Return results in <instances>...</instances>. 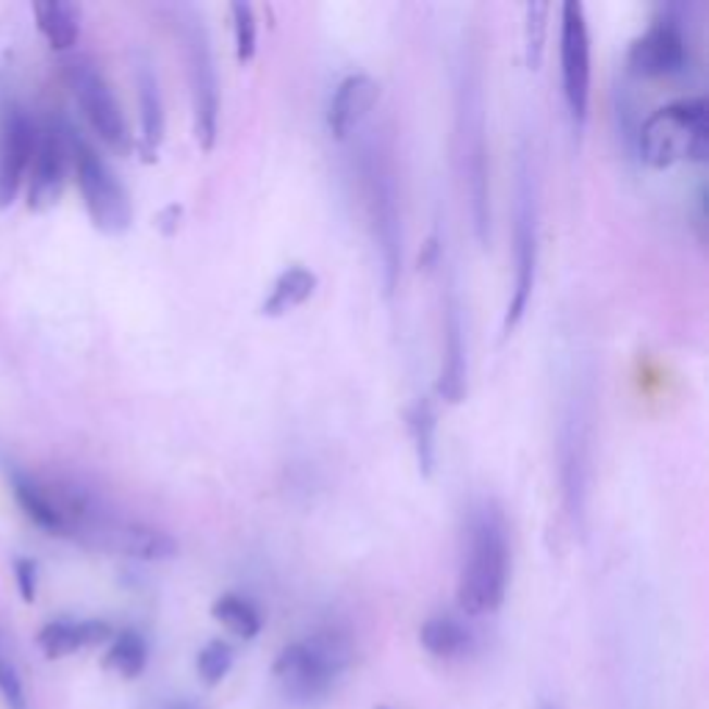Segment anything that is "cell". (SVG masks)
<instances>
[{"label": "cell", "instance_id": "d4e9b609", "mask_svg": "<svg viewBox=\"0 0 709 709\" xmlns=\"http://www.w3.org/2000/svg\"><path fill=\"white\" fill-rule=\"evenodd\" d=\"M147 666V643L139 632L123 630L111 637V646L103 657L105 671L120 673L123 679H136Z\"/></svg>", "mask_w": 709, "mask_h": 709}, {"label": "cell", "instance_id": "f1b7e54d", "mask_svg": "<svg viewBox=\"0 0 709 709\" xmlns=\"http://www.w3.org/2000/svg\"><path fill=\"white\" fill-rule=\"evenodd\" d=\"M0 696H3L9 709H28L23 679H20L17 668L7 660L3 651H0Z\"/></svg>", "mask_w": 709, "mask_h": 709}, {"label": "cell", "instance_id": "83f0119b", "mask_svg": "<svg viewBox=\"0 0 709 709\" xmlns=\"http://www.w3.org/2000/svg\"><path fill=\"white\" fill-rule=\"evenodd\" d=\"M233 668V648L222 640H211L197 655V673L209 687H216Z\"/></svg>", "mask_w": 709, "mask_h": 709}, {"label": "cell", "instance_id": "2e32d148", "mask_svg": "<svg viewBox=\"0 0 709 709\" xmlns=\"http://www.w3.org/2000/svg\"><path fill=\"white\" fill-rule=\"evenodd\" d=\"M380 100V84L366 73H352L336 86L327 105V128L336 139H347L361 128Z\"/></svg>", "mask_w": 709, "mask_h": 709}, {"label": "cell", "instance_id": "3957f363", "mask_svg": "<svg viewBox=\"0 0 709 709\" xmlns=\"http://www.w3.org/2000/svg\"><path fill=\"white\" fill-rule=\"evenodd\" d=\"M358 170H361L363 206H366L380 266H383V286H386L388 294H394V288L399 286V275H402L405 233L397 170H394L388 147L380 139L363 141L361 156H358Z\"/></svg>", "mask_w": 709, "mask_h": 709}, {"label": "cell", "instance_id": "ffe728a7", "mask_svg": "<svg viewBox=\"0 0 709 709\" xmlns=\"http://www.w3.org/2000/svg\"><path fill=\"white\" fill-rule=\"evenodd\" d=\"M316 286L319 277L313 275L308 266L291 263V266H286V270L275 277V283H272L270 294H266V300H263L261 306V313L270 319L286 316L288 311H294V308H300L306 300H311Z\"/></svg>", "mask_w": 709, "mask_h": 709}, {"label": "cell", "instance_id": "9a60e30c", "mask_svg": "<svg viewBox=\"0 0 709 709\" xmlns=\"http://www.w3.org/2000/svg\"><path fill=\"white\" fill-rule=\"evenodd\" d=\"M469 391V354H465V324L458 294L449 291L444 302V354H440L438 394L444 402H463Z\"/></svg>", "mask_w": 709, "mask_h": 709}, {"label": "cell", "instance_id": "603a6c76", "mask_svg": "<svg viewBox=\"0 0 709 709\" xmlns=\"http://www.w3.org/2000/svg\"><path fill=\"white\" fill-rule=\"evenodd\" d=\"M419 640L427 648L433 657H444V660H452V657H460L469 651L471 635L460 621L449 615H433L422 624V632H419Z\"/></svg>", "mask_w": 709, "mask_h": 709}, {"label": "cell", "instance_id": "5bb4252c", "mask_svg": "<svg viewBox=\"0 0 709 709\" xmlns=\"http://www.w3.org/2000/svg\"><path fill=\"white\" fill-rule=\"evenodd\" d=\"M70 136L59 128H48L39 134L37 156L28 177V209L32 211H48L55 202L62 200L64 184H67L70 170Z\"/></svg>", "mask_w": 709, "mask_h": 709}, {"label": "cell", "instance_id": "9c48e42d", "mask_svg": "<svg viewBox=\"0 0 709 709\" xmlns=\"http://www.w3.org/2000/svg\"><path fill=\"white\" fill-rule=\"evenodd\" d=\"M560 78L571 123L582 130L590 103V32L580 0H565L560 7Z\"/></svg>", "mask_w": 709, "mask_h": 709}, {"label": "cell", "instance_id": "ba28073f", "mask_svg": "<svg viewBox=\"0 0 709 709\" xmlns=\"http://www.w3.org/2000/svg\"><path fill=\"white\" fill-rule=\"evenodd\" d=\"M70 136V159L75 166L80 197H84L86 214L105 236H123L134 222V206L130 195L116 177V172L105 164L92 145H86L80 136Z\"/></svg>", "mask_w": 709, "mask_h": 709}, {"label": "cell", "instance_id": "7402d4cb", "mask_svg": "<svg viewBox=\"0 0 709 709\" xmlns=\"http://www.w3.org/2000/svg\"><path fill=\"white\" fill-rule=\"evenodd\" d=\"M408 430L416 449V463L422 477H433L438 465V413L430 397H419L408 410Z\"/></svg>", "mask_w": 709, "mask_h": 709}, {"label": "cell", "instance_id": "277c9868", "mask_svg": "<svg viewBox=\"0 0 709 709\" xmlns=\"http://www.w3.org/2000/svg\"><path fill=\"white\" fill-rule=\"evenodd\" d=\"M709 111L704 98H679L643 120L637 147L646 164L666 170L679 161H707Z\"/></svg>", "mask_w": 709, "mask_h": 709}, {"label": "cell", "instance_id": "e0dca14e", "mask_svg": "<svg viewBox=\"0 0 709 709\" xmlns=\"http://www.w3.org/2000/svg\"><path fill=\"white\" fill-rule=\"evenodd\" d=\"M103 549L136 557V560H147V563H161V560H172L177 555V540L172 538L170 532L159 530L153 524L116 519L111 524L109 535H105Z\"/></svg>", "mask_w": 709, "mask_h": 709}, {"label": "cell", "instance_id": "30bf717a", "mask_svg": "<svg viewBox=\"0 0 709 709\" xmlns=\"http://www.w3.org/2000/svg\"><path fill=\"white\" fill-rule=\"evenodd\" d=\"M560 490H563L565 513L574 524H582L587 510V490H590V416L582 399H571L560 422Z\"/></svg>", "mask_w": 709, "mask_h": 709}, {"label": "cell", "instance_id": "d6986e66", "mask_svg": "<svg viewBox=\"0 0 709 709\" xmlns=\"http://www.w3.org/2000/svg\"><path fill=\"white\" fill-rule=\"evenodd\" d=\"M136 86H139V116H141V139L139 150L145 161L159 159V147L164 141V98H161L159 75H156L153 64L139 62L136 67Z\"/></svg>", "mask_w": 709, "mask_h": 709}, {"label": "cell", "instance_id": "5b68a950", "mask_svg": "<svg viewBox=\"0 0 709 709\" xmlns=\"http://www.w3.org/2000/svg\"><path fill=\"white\" fill-rule=\"evenodd\" d=\"M540 202L538 175L530 150H521L515 164V200H513V288H510L508 311H505V333L515 331L524 319L526 306L535 291L540 252Z\"/></svg>", "mask_w": 709, "mask_h": 709}, {"label": "cell", "instance_id": "4dcf8cb0", "mask_svg": "<svg viewBox=\"0 0 709 709\" xmlns=\"http://www.w3.org/2000/svg\"><path fill=\"white\" fill-rule=\"evenodd\" d=\"M181 214H184V209L177 206V202H170L164 211L159 214V227L164 236H172V233L177 231V225H181Z\"/></svg>", "mask_w": 709, "mask_h": 709}, {"label": "cell", "instance_id": "6da1fadb", "mask_svg": "<svg viewBox=\"0 0 709 709\" xmlns=\"http://www.w3.org/2000/svg\"><path fill=\"white\" fill-rule=\"evenodd\" d=\"M510 580L508 521L496 501L474 505L465 524L463 565L458 576V605L469 615L499 610Z\"/></svg>", "mask_w": 709, "mask_h": 709}, {"label": "cell", "instance_id": "4fadbf2b", "mask_svg": "<svg viewBox=\"0 0 709 709\" xmlns=\"http://www.w3.org/2000/svg\"><path fill=\"white\" fill-rule=\"evenodd\" d=\"M39 130L23 109H9L0 130V209H12L32 172Z\"/></svg>", "mask_w": 709, "mask_h": 709}, {"label": "cell", "instance_id": "ac0fdd59", "mask_svg": "<svg viewBox=\"0 0 709 709\" xmlns=\"http://www.w3.org/2000/svg\"><path fill=\"white\" fill-rule=\"evenodd\" d=\"M111 637H114V630L105 621H98V618H89V621L59 618V621H50L39 630L37 646L42 648V655L48 660H62V657L80 651V648L109 643Z\"/></svg>", "mask_w": 709, "mask_h": 709}, {"label": "cell", "instance_id": "52a82bcc", "mask_svg": "<svg viewBox=\"0 0 709 709\" xmlns=\"http://www.w3.org/2000/svg\"><path fill=\"white\" fill-rule=\"evenodd\" d=\"M177 37L184 42L189 64L191 111H195V139L202 150H214L220 134V75H216L214 48L202 12L195 7L175 9Z\"/></svg>", "mask_w": 709, "mask_h": 709}, {"label": "cell", "instance_id": "7c38bea8", "mask_svg": "<svg viewBox=\"0 0 709 709\" xmlns=\"http://www.w3.org/2000/svg\"><path fill=\"white\" fill-rule=\"evenodd\" d=\"M626 64L637 78H666L682 73L687 64V37L679 20L671 14L657 17L630 45Z\"/></svg>", "mask_w": 709, "mask_h": 709}, {"label": "cell", "instance_id": "1f68e13d", "mask_svg": "<svg viewBox=\"0 0 709 709\" xmlns=\"http://www.w3.org/2000/svg\"><path fill=\"white\" fill-rule=\"evenodd\" d=\"M377 709H386V707H377Z\"/></svg>", "mask_w": 709, "mask_h": 709}, {"label": "cell", "instance_id": "8fae6325", "mask_svg": "<svg viewBox=\"0 0 709 709\" xmlns=\"http://www.w3.org/2000/svg\"><path fill=\"white\" fill-rule=\"evenodd\" d=\"M70 86L73 95L78 100L80 111L89 120L95 134L105 141V145L120 156H128L134 147V136H130L128 120L123 114V105L116 100L114 89L109 86V80L103 78L98 67H92L89 62H73L67 70Z\"/></svg>", "mask_w": 709, "mask_h": 709}, {"label": "cell", "instance_id": "484cf974", "mask_svg": "<svg viewBox=\"0 0 709 709\" xmlns=\"http://www.w3.org/2000/svg\"><path fill=\"white\" fill-rule=\"evenodd\" d=\"M233 17V45H236V59L247 64L256 55L258 48V20L256 9L247 0H233L231 3Z\"/></svg>", "mask_w": 709, "mask_h": 709}, {"label": "cell", "instance_id": "cb8c5ba5", "mask_svg": "<svg viewBox=\"0 0 709 709\" xmlns=\"http://www.w3.org/2000/svg\"><path fill=\"white\" fill-rule=\"evenodd\" d=\"M211 615H214L227 632L241 637V640H252V637H258V632H261L263 626L261 612L256 610V605L239 594L220 596V599L214 601V607H211Z\"/></svg>", "mask_w": 709, "mask_h": 709}, {"label": "cell", "instance_id": "8992f818", "mask_svg": "<svg viewBox=\"0 0 709 709\" xmlns=\"http://www.w3.org/2000/svg\"><path fill=\"white\" fill-rule=\"evenodd\" d=\"M352 660L349 640L338 632H319L302 643H291L277 655L272 676L283 696L297 704H311L327 696L338 673Z\"/></svg>", "mask_w": 709, "mask_h": 709}, {"label": "cell", "instance_id": "f546056e", "mask_svg": "<svg viewBox=\"0 0 709 709\" xmlns=\"http://www.w3.org/2000/svg\"><path fill=\"white\" fill-rule=\"evenodd\" d=\"M39 569L34 560H28V557H20V560H14V580H17V590L20 596H23L25 605H32L34 599H37V582H39Z\"/></svg>", "mask_w": 709, "mask_h": 709}, {"label": "cell", "instance_id": "7a4b0ae2", "mask_svg": "<svg viewBox=\"0 0 709 709\" xmlns=\"http://www.w3.org/2000/svg\"><path fill=\"white\" fill-rule=\"evenodd\" d=\"M455 147L469 214L480 245L490 239V186H488V130H485L483 75L471 59L460 67L455 92Z\"/></svg>", "mask_w": 709, "mask_h": 709}, {"label": "cell", "instance_id": "4316f807", "mask_svg": "<svg viewBox=\"0 0 709 709\" xmlns=\"http://www.w3.org/2000/svg\"><path fill=\"white\" fill-rule=\"evenodd\" d=\"M549 3H526V64L530 70L540 67V59H544V42L546 32H549Z\"/></svg>", "mask_w": 709, "mask_h": 709}, {"label": "cell", "instance_id": "44dd1931", "mask_svg": "<svg viewBox=\"0 0 709 709\" xmlns=\"http://www.w3.org/2000/svg\"><path fill=\"white\" fill-rule=\"evenodd\" d=\"M39 34L53 50H70L80 37V12L67 0H37L34 3Z\"/></svg>", "mask_w": 709, "mask_h": 709}]
</instances>
